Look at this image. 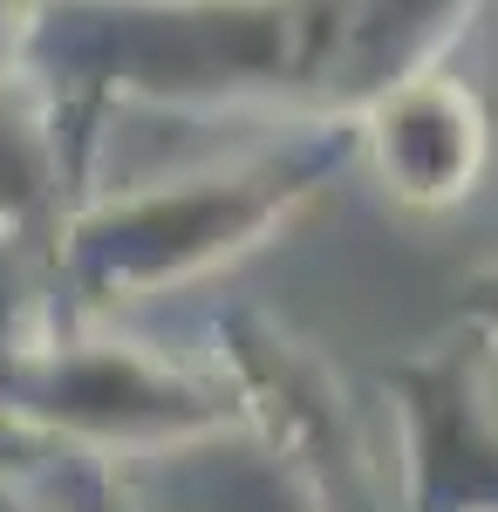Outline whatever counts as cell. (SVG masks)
I'll use <instances>...</instances> for the list:
<instances>
[{
  "label": "cell",
  "mask_w": 498,
  "mask_h": 512,
  "mask_svg": "<svg viewBox=\"0 0 498 512\" xmlns=\"http://www.w3.org/2000/svg\"><path fill=\"white\" fill-rule=\"evenodd\" d=\"M471 308H478V315H485V328H492V335H498V274H492V280H478V287H471Z\"/></svg>",
  "instance_id": "5b68a950"
},
{
  "label": "cell",
  "mask_w": 498,
  "mask_h": 512,
  "mask_svg": "<svg viewBox=\"0 0 498 512\" xmlns=\"http://www.w3.org/2000/svg\"><path fill=\"white\" fill-rule=\"evenodd\" d=\"M69 512H130V506L103 485L96 465H76V472H69Z\"/></svg>",
  "instance_id": "277c9868"
},
{
  "label": "cell",
  "mask_w": 498,
  "mask_h": 512,
  "mask_svg": "<svg viewBox=\"0 0 498 512\" xmlns=\"http://www.w3.org/2000/svg\"><path fill=\"white\" fill-rule=\"evenodd\" d=\"M458 89H410L383 110V171L396 178V192L423 198V205H444V198L464 192V178L485 158V137L478 130H458V137H437V117L451 110Z\"/></svg>",
  "instance_id": "3957f363"
},
{
  "label": "cell",
  "mask_w": 498,
  "mask_h": 512,
  "mask_svg": "<svg viewBox=\"0 0 498 512\" xmlns=\"http://www.w3.org/2000/svg\"><path fill=\"white\" fill-rule=\"evenodd\" d=\"M342 151H348V137H314V144L260 164V171L123 205V212H110L103 233H82V274L96 287H116V280L151 287L164 274H192L212 253H232L246 233H260L273 212H287L301 192H314V178L328 164H342Z\"/></svg>",
  "instance_id": "6da1fadb"
},
{
  "label": "cell",
  "mask_w": 498,
  "mask_h": 512,
  "mask_svg": "<svg viewBox=\"0 0 498 512\" xmlns=\"http://www.w3.org/2000/svg\"><path fill=\"white\" fill-rule=\"evenodd\" d=\"M212 396H198L192 383H178V376H151L144 362H130V355H82L69 362L48 390H35V410H48L55 424H82V431H130V424H164V431H192L205 417H219V410H205Z\"/></svg>",
  "instance_id": "7a4b0ae2"
}]
</instances>
